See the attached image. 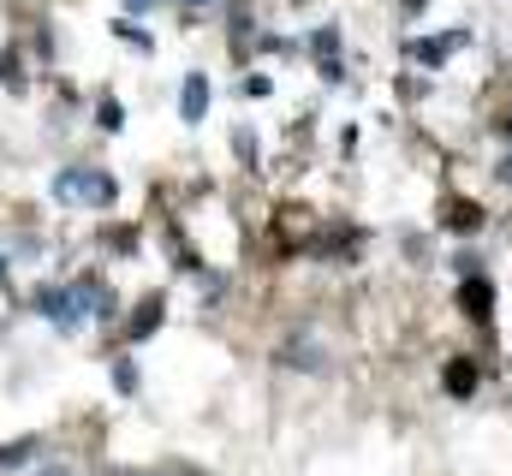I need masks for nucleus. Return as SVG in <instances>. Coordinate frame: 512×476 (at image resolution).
Here are the masks:
<instances>
[{
  "label": "nucleus",
  "mask_w": 512,
  "mask_h": 476,
  "mask_svg": "<svg viewBox=\"0 0 512 476\" xmlns=\"http://www.w3.org/2000/svg\"><path fill=\"white\" fill-rule=\"evenodd\" d=\"M54 197L60 203H114V179L108 173H90V167H66L60 179H54Z\"/></svg>",
  "instance_id": "f257e3e1"
},
{
  "label": "nucleus",
  "mask_w": 512,
  "mask_h": 476,
  "mask_svg": "<svg viewBox=\"0 0 512 476\" xmlns=\"http://www.w3.org/2000/svg\"><path fill=\"white\" fill-rule=\"evenodd\" d=\"M179 114L191 119V125H197V119L209 114V78H203V72H191V78H185V96H179Z\"/></svg>",
  "instance_id": "f03ea898"
},
{
  "label": "nucleus",
  "mask_w": 512,
  "mask_h": 476,
  "mask_svg": "<svg viewBox=\"0 0 512 476\" xmlns=\"http://www.w3.org/2000/svg\"><path fill=\"white\" fill-rule=\"evenodd\" d=\"M459 42H465L459 30H453V36H429V42H411V60H423V66H441V60H447Z\"/></svg>",
  "instance_id": "7ed1b4c3"
},
{
  "label": "nucleus",
  "mask_w": 512,
  "mask_h": 476,
  "mask_svg": "<svg viewBox=\"0 0 512 476\" xmlns=\"http://www.w3.org/2000/svg\"><path fill=\"white\" fill-rule=\"evenodd\" d=\"M36 310L54 316L60 328H78V310H72V292H36Z\"/></svg>",
  "instance_id": "20e7f679"
},
{
  "label": "nucleus",
  "mask_w": 512,
  "mask_h": 476,
  "mask_svg": "<svg viewBox=\"0 0 512 476\" xmlns=\"http://www.w3.org/2000/svg\"><path fill=\"white\" fill-rule=\"evenodd\" d=\"M471 387H477V363H471V357L447 363V393H453V399H471Z\"/></svg>",
  "instance_id": "39448f33"
},
{
  "label": "nucleus",
  "mask_w": 512,
  "mask_h": 476,
  "mask_svg": "<svg viewBox=\"0 0 512 476\" xmlns=\"http://www.w3.org/2000/svg\"><path fill=\"white\" fill-rule=\"evenodd\" d=\"M459 298H465V310H471L477 322L489 316V280H465V292H459Z\"/></svg>",
  "instance_id": "423d86ee"
},
{
  "label": "nucleus",
  "mask_w": 512,
  "mask_h": 476,
  "mask_svg": "<svg viewBox=\"0 0 512 476\" xmlns=\"http://www.w3.org/2000/svg\"><path fill=\"white\" fill-rule=\"evenodd\" d=\"M155 322H161V298H149V304H143V310L131 316V340H143V334H149Z\"/></svg>",
  "instance_id": "0eeeda50"
},
{
  "label": "nucleus",
  "mask_w": 512,
  "mask_h": 476,
  "mask_svg": "<svg viewBox=\"0 0 512 476\" xmlns=\"http://www.w3.org/2000/svg\"><path fill=\"white\" fill-rule=\"evenodd\" d=\"M483 215L471 209V203H447V227H477Z\"/></svg>",
  "instance_id": "6e6552de"
},
{
  "label": "nucleus",
  "mask_w": 512,
  "mask_h": 476,
  "mask_svg": "<svg viewBox=\"0 0 512 476\" xmlns=\"http://www.w3.org/2000/svg\"><path fill=\"white\" fill-rule=\"evenodd\" d=\"M30 453H36V447H30V441H18V447H0V471H12V465H24V459H30Z\"/></svg>",
  "instance_id": "1a4fd4ad"
},
{
  "label": "nucleus",
  "mask_w": 512,
  "mask_h": 476,
  "mask_svg": "<svg viewBox=\"0 0 512 476\" xmlns=\"http://www.w3.org/2000/svg\"><path fill=\"white\" fill-rule=\"evenodd\" d=\"M114 381H120V393H131V387H137V369H131V363H120V369H114Z\"/></svg>",
  "instance_id": "9d476101"
},
{
  "label": "nucleus",
  "mask_w": 512,
  "mask_h": 476,
  "mask_svg": "<svg viewBox=\"0 0 512 476\" xmlns=\"http://www.w3.org/2000/svg\"><path fill=\"white\" fill-rule=\"evenodd\" d=\"M149 6H155V0H126V12H149Z\"/></svg>",
  "instance_id": "9b49d317"
},
{
  "label": "nucleus",
  "mask_w": 512,
  "mask_h": 476,
  "mask_svg": "<svg viewBox=\"0 0 512 476\" xmlns=\"http://www.w3.org/2000/svg\"><path fill=\"white\" fill-rule=\"evenodd\" d=\"M42 476H66V471H60V465H48V471H42Z\"/></svg>",
  "instance_id": "f8f14e48"
},
{
  "label": "nucleus",
  "mask_w": 512,
  "mask_h": 476,
  "mask_svg": "<svg viewBox=\"0 0 512 476\" xmlns=\"http://www.w3.org/2000/svg\"><path fill=\"white\" fill-rule=\"evenodd\" d=\"M191 6H209V0H191Z\"/></svg>",
  "instance_id": "ddd939ff"
},
{
  "label": "nucleus",
  "mask_w": 512,
  "mask_h": 476,
  "mask_svg": "<svg viewBox=\"0 0 512 476\" xmlns=\"http://www.w3.org/2000/svg\"><path fill=\"white\" fill-rule=\"evenodd\" d=\"M0 274H6V262H0Z\"/></svg>",
  "instance_id": "4468645a"
}]
</instances>
